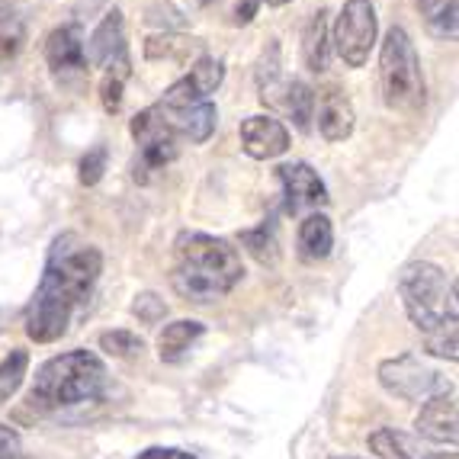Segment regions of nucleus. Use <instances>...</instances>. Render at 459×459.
Returning a JSON list of instances; mask_svg holds the SVG:
<instances>
[{"label": "nucleus", "mask_w": 459, "mask_h": 459, "mask_svg": "<svg viewBox=\"0 0 459 459\" xmlns=\"http://www.w3.org/2000/svg\"><path fill=\"white\" fill-rule=\"evenodd\" d=\"M428 351L434 357H444V360L456 363L459 360V347H456V328L437 331V334L428 337Z\"/></svg>", "instance_id": "c756f323"}, {"label": "nucleus", "mask_w": 459, "mask_h": 459, "mask_svg": "<svg viewBox=\"0 0 459 459\" xmlns=\"http://www.w3.org/2000/svg\"><path fill=\"white\" fill-rule=\"evenodd\" d=\"M334 247V225L325 212H312L302 219L296 235V254L302 264H322Z\"/></svg>", "instance_id": "a211bd4d"}, {"label": "nucleus", "mask_w": 459, "mask_h": 459, "mask_svg": "<svg viewBox=\"0 0 459 459\" xmlns=\"http://www.w3.org/2000/svg\"><path fill=\"white\" fill-rule=\"evenodd\" d=\"M132 312L138 315V322L154 325V322H161L164 315H168V306H164V299H158L154 292H142V296L135 299Z\"/></svg>", "instance_id": "c85d7f7f"}, {"label": "nucleus", "mask_w": 459, "mask_h": 459, "mask_svg": "<svg viewBox=\"0 0 459 459\" xmlns=\"http://www.w3.org/2000/svg\"><path fill=\"white\" fill-rule=\"evenodd\" d=\"M318 132H322L325 142L337 145L344 138L353 135V126H357V113H353V103L344 91L328 87V91L318 93Z\"/></svg>", "instance_id": "f3484780"}, {"label": "nucleus", "mask_w": 459, "mask_h": 459, "mask_svg": "<svg viewBox=\"0 0 459 459\" xmlns=\"http://www.w3.org/2000/svg\"><path fill=\"white\" fill-rule=\"evenodd\" d=\"M26 369H30V353L23 347H16L4 357V363H0V405H7L16 395V389L23 385Z\"/></svg>", "instance_id": "a878e982"}, {"label": "nucleus", "mask_w": 459, "mask_h": 459, "mask_svg": "<svg viewBox=\"0 0 459 459\" xmlns=\"http://www.w3.org/2000/svg\"><path fill=\"white\" fill-rule=\"evenodd\" d=\"M203 334H206V325L203 322H193V318L170 322L168 328L161 331V337H158V353H161V360L180 363Z\"/></svg>", "instance_id": "412c9836"}, {"label": "nucleus", "mask_w": 459, "mask_h": 459, "mask_svg": "<svg viewBox=\"0 0 459 459\" xmlns=\"http://www.w3.org/2000/svg\"><path fill=\"white\" fill-rule=\"evenodd\" d=\"M154 109L161 113V119L170 126L177 138H186L193 145H203L209 142L219 126V109H215L212 100H203V103H184V107H164V103H154Z\"/></svg>", "instance_id": "f8f14e48"}, {"label": "nucleus", "mask_w": 459, "mask_h": 459, "mask_svg": "<svg viewBox=\"0 0 459 459\" xmlns=\"http://www.w3.org/2000/svg\"><path fill=\"white\" fill-rule=\"evenodd\" d=\"M337 459H353V456H337Z\"/></svg>", "instance_id": "f704fd0d"}, {"label": "nucleus", "mask_w": 459, "mask_h": 459, "mask_svg": "<svg viewBox=\"0 0 459 459\" xmlns=\"http://www.w3.org/2000/svg\"><path fill=\"white\" fill-rule=\"evenodd\" d=\"M261 10V0H235V7H231V23L235 26H247L257 16Z\"/></svg>", "instance_id": "2f4dec72"}, {"label": "nucleus", "mask_w": 459, "mask_h": 459, "mask_svg": "<svg viewBox=\"0 0 459 459\" xmlns=\"http://www.w3.org/2000/svg\"><path fill=\"white\" fill-rule=\"evenodd\" d=\"M369 450L379 459H456V453H434L421 446V440L402 434L395 428H383L369 434Z\"/></svg>", "instance_id": "6ab92c4d"}, {"label": "nucleus", "mask_w": 459, "mask_h": 459, "mask_svg": "<svg viewBox=\"0 0 459 459\" xmlns=\"http://www.w3.org/2000/svg\"><path fill=\"white\" fill-rule=\"evenodd\" d=\"M129 74H132V62H119V65L103 68V81H100V103H103L107 113H119V109H123V91H126Z\"/></svg>", "instance_id": "393cba45"}, {"label": "nucleus", "mask_w": 459, "mask_h": 459, "mask_svg": "<svg viewBox=\"0 0 459 459\" xmlns=\"http://www.w3.org/2000/svg\"><path fill=\"white\" fill-rule=\"evenodd\" d=\"M398 296L424 334L456 328V280L430 261H411L398 273Z\"/></svg>", "instance_id": "20e7f679"}, {"label": "nucleus", "mask_w": 459, "mask_h": 459, "mask_svg": "<svg viewBox=\"0 0 459 459\" xmlns=\"http://www.w3.org/2000/svg\"><path fill=\"white\" fill-rule=\"evenodd\" d=\"M241 245H245L247 251H251L254 261H261V264H276V257H280V238H276L273 219L261 222L257 229H247L245 235H241Z\"/></svg>", "instance_id": "b1692460"}, {"label": "nucleus", "mask_w": 459, "mask_h": 459, "mask_svg": "<svg viewBox=\"0 0 459 459\" xmlns=\"http://www.w3.org/2000/svg\"><path fill=\"white\" fill-rule=\"evenodd\" d=\"M379 93L385 107L398 116L421 113L428 100L421 55L402 26H392L379 46Z\"/></svg>", "instance_id": "39448f33"}, {"label": "nucleus", "mask_w": 459, "mask_h": 459, "mask_svg": "<svg viewBox=\"0 0 459 459\" xmlns=\"http://www.w3.org/2000/svg\"><path fill=\"white\" fill-rule=\"evenodd\" d=\"M414 428H418V434H421L424 440H430V444L456 446V437H459V430H456V389L434 392V395L421 405V411H418Z\"/></svg>", "instance_id": "4468645a"}, {"label": "nucleus", "mask_w": 459, "mask_h": 459, "mask_svg": "<svg viewBox=\"0 0 459 459\" xmlns=\"http://www.w3.org/2000/svg\"><path fill=\"white\" fill-rule=\"evenodd\" d=\"M376 39H379V16L373 0H347L334 20V52L344 58L347 68H363L369 62Z\"/></svg>", "instance_id": "0eeeda50"}, {"label": "nucleus", "mask_w": 459, "mask_h": 459, "mask_svg": "<svg viewBox=\"0 0 459 459\" xmlns=\"http://www.w3.org/2000/svg\"><path fill=\"white\" fill-rule=\"evenodd\" d=\"M302 58L306 68L322 74L331 62V30H328V10H315L302 30Z\"/></svg>", "instance_id": "aec40b11"}, {"label": "nucleus", "mask_w": 459, "mask_h": 459, "mask_svg": "<svg viewBox=\"0 0 459 459\" xmlns=\"http://www.w3.org/2000/svg\"><path fill=\"white\" fill-rule=\"evenodd\" d=\"M87 65L93 68H109V65L129 62V46H126V20L123 10H109L84 42Z\"/></svg>", "instance_id": "ddd939ff"}, {"label": "nucleus", "mask_w": 459, "mask_h": 459, "mask_svg": "<svg viewBox=\"0 0 459 459\" xmlns=\"http://www.w3.org/2000/svg\"><path fill=\"white\" fill-rule=\"evenodd\" d=\"M100 351L116 357V360H129V357H138V353L145 351V341L132 331H107V334H100Z\"/></svg>", "instance_id": "bb28decb"}, {"label": "nucleus", "mask_w": 459, "mask_h": 459, "mask_svg": "<svg viewBox=\"0 0 459 459\" xmlns=\"http://www.w3.org/2000/svg\"><path fill=\"white\" fill-rule=\"evenodd\" d=\"M261 100L267 107L280 109L283 116H290L296 123L299 132H308V123H312L315 113V91L302 81H267Z\"/></svg>", "instance_id": "2eb2a0df"}, {"label": "nucleus", "mask_w": 459, "mask_h": 459, "mask_svg": "<svg viewBox=\"0 0 459 459\" xmlns=\"http://www.w3.org/2000/svg\"><path fill=\"white\" fill-rule=\"evenodd\" d=\"M135 459H196V456L186 450H177V446H148V450L138 453Z\"/></svg>", "instance_id": "473e14b6"}, {"label": "nucleus", "mask_w": 459, "mask_h": 459, "mask_svg": "<svg viewBox=\"0 0 459 459\" xmlns=\"http://www.w3.org/2000/svg\"><path fill=\"white\" fill-rule=\"evenodd\" d=\"M103 389H107V367L97 353L68 351L39 367L26 405L36 414H55L65 408L97 402Z\"/></svg>", "instance_id": "7ed1b4c3"}, {"label": "nucleus", "mask_w": 459, "mask_h": 459, "mask_svg": "<svg viewBox=\"0 0 459 459\" xmlns=\"http://www.w3.org/2000/svg\"><path fill=\"white\" fill-rule=\"evenodd\" d=\"M245 276L241 254L229 238L206 235V231H184L174 245V283L177 296L196 306H209L229 296Z\"/></svg>", "instance_id": "f03ea898"}, {"label": "nucleus", "mask_w": 459, "mask_h": 459, "mask_svg": "<svg viewBox=\"0 0 459 459\" xmlns=\"http://www.w3.org/2000/svg\"><path fill=\"white\" fill-rule=\"evenodd\" d=\"M107 161H109V152L103 145H93L91 152L81 158V164H77V180L84 186H97L100 180H103V174H107Z\"/></svg>", "instance_id": "cd10ccee"}, {"label": "nucleus", "mask_w": 459, "mask_h": 459, "mask_svg": "<svg viewBox=\"0 0 459 459\" xmlns=\"http://www.w3.org/2000/svg\"><path fill=\"white\" fill-rule=\"evenodd\" d=\"M222 81H225V65L219 58H212V55H199L196 62H193V68L177 84H170L158 103H164V107L203 103V100H212V93L222 87Z\"/></svg>", "instance_id": "9d476101"}, {"label": "nucleus", "mask_w": 459, "mask_h": 459, "mask_svg": "<svg viewBox=\"0 0 459 459\" xmlns=\"http://www.w3.org/2000/svg\"><path fill=\"white\" fill-rule=\"evenodd\" d=\"M379 385L395 398L418 402V398H430L440 389V373L424 360H418L414 353H402V357L379 363Z\"/></svg>", "instance_id": "6e6552de"}, {"label": "nucleus", "mask_w": 459, "mask_h": 459, "mask_svg": "<svg viewBox=\"0 0 459 459\" xmlns=\"http://www.w3.org/2000/svg\"><path fill=\"white\" fill-rule=\"evenodd\" d=\"M193 7H206V4H212V0H190Z\"/></svg>", "instance_id": "72a5a7b5"}, {"label": "nucleus", "mask_w": 459, "mask_h": 459, "mask_svg": "<svg viewBox=\"0 0 459 459\" xmlns=\"http://www.w3.org/2000/svg\"><path fill=\"white\" fill-rule=\"evenodd\" d=\"M20 453H23L20 434L7 424H0V459H20Z\"/></svg>", "instance_id": "7c9ffc66"}, {"label": "nucleus", "mask_w": 459, "mask_h": 459, "mask_svg": "<svg viewBox=\"0 0 459 459\" xmlns=\"http://www.w3.org/2000/svg\"><path fill=\"white\" fill-rule=\"evenodd\" d=\"M100 273H103L100 247L84 245L77 235L55 238L46 273L39 280V290L26 312V334L36 344H52L68 334L74 315L87 306Z\"/></svg>", "instance_id": "f257e3e1"}, {"label": "nucleus", "mask_w": 459, "mask_h": 459, "mask_svg": "<svg viewBox=\"0 0 459 459\" xmlns=\"http://www.w3.org/2000/svg\"><path fill=\"white\" fill-rule=\"evenodd\" d=\"M129 129L138 145L135 170H132V174H135L138 184H148L154 174H161L168 164L177 161V154H180V138L170 132V126L164 123L161 113H158L154 107L135 113Z\"/></svg>", "instance_id": "423d86ee"}, {"label": "nucleus", "mask_w": 459, "mask_h": 459, "mask_svg": "<svg viewBox=\"0 0 459 459\" xmlns=\"http://www.w3.org/2000/svg\"><path fill=\"white\" fill-rule=\"evenodd\" d=\"M276 180L283 186V209L290 215H312L328 206V186L318 170L306 161H292L276 168Z\"/></svg>", "instance_id": "1a4fd4ad"}, {"label": "nucleus", "mask_w": 459, "mask_h": 459, "mask_svg": "<svg viewBox=\"0 0 459 459\" xmlns=\"http://www.w3.org/2000/svg\"><path fill=\"white\" fill-rule=\"evenodd\" d=\"M26 42V23L10 4H0V62H10L20 55Z\"/></svg>", "instance_id": "5701e85b"}, {"label": "nucleus", "mask_w": 459, "mask_h": 459, "mask_svg": "<svg viewBox=\"0 0 459 459\" xmlns=\"http://www.w3.org/2000/svg\"><path fill=\"white\" fill-rule=\"evenodd\" d=\"M428 32L440 42H453L459 32V0H418Z\"/></svg>", "instance_id": "4be33fe9"}, {"label": "nucleus", "mask_w": 459, "mask_h": 459, "mask_svg": "<svg viewBox=\"0 0 459 459\" xmlns=\"http://www.w3.org/2000/svg\"><path fill=\"white\" fill-rule=\"evenodd\" d=\"M238 138H241L245 154L254 158V161H273V158L290 152V129L270 113H257L241 119Z\"/></svg>", "instance_id": "9b49d317"}, {"label": "nucleus", "mask_w": 459, "mask_h": 459, "mask_svg": "<svg viewBox=\"0 0 459 459\" xmlns=\"http://www.w3.org/2000/svg\"><path fill=\"white\" fill-rule=\"evenodd\" d=\"M46 62L52 74L68 77V74H84L87 71V55H84V36L81 26H58L48 32L46 39Z\"/></svg>", "instance_id": "dca6fc26"}]
</instances>
